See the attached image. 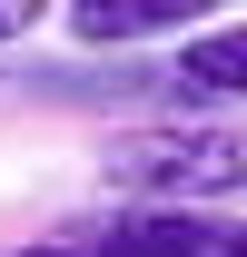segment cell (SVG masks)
<instances>
[{
  "instance_id": "obj_4",
  "label": "cell",
  "mask_w": 247,
  "mask_h": 257,
  "mask_svg": "<svg viewBox=\"0 0 247 257\" xmlns=\"http://www.w3.org/2000/svg\"><path fill=\"white\" fill-rule=\"evenodd\" d=\"M50 20V0H0V40H20V30H40Z\"/></svg>"
},
{
  "instance_id": "obj_3",
  "label": "cell",
  "mask_w": 247,
  "mask_h": 257,
  "mask_svg": "<svg viewBox=\"0 0 247 257\" xmlns=\"http://www.w3.org/2000/svg\"><path fill=\"white\" fill-rule=\"evenodd\" d=\"M178 89H188V99H247V20H237V30H208V40H188V60H178Z\"/></svg>"
},
{
  "instance_id": "obj_2",
  "label": "cell",
  "mask_w": 247,
  "mask_h": 257,
  "mask_svg": "<svg viewBox=\"0 0 247 257\" xmlns=\"http://www.w3.org/2000/svg\"><path fill=\"white\" fill-rule=\"evenodd\" d=\"M217 10L227 0H69V30L89 50H129V40H158V30H198Z\"/></svg>"
},
{
  "instance_id": "obj_1",
  "label": "cell",
  "mask_w": 247,
  "mask_h": 257,
  "mask_svg": "<svg viewBox=\"0 0 247 257\" xmlns=\"http://www.w3.org/2000/svg\"><path fill=\"white\" fill-rule=\"evenodd\" d=\"M109 188L149 198V208H208L247 188V128H119L109 139Z\"/></svg>"
},
{
  "instance_id": "obj_5",
  "label": "cell",
  "mask_w": 247,
  "mask_h": 257,
  "mask_svg": "<svg viewBox=\"0 0 247 257\" xmlns=\"http://www.w3.org/2000/svg\"><path fill=\"white\" fill-rule=\"evenodd\" d=\"M227 257H247V218H227Z\"/></svg>"
}]
</instances>
